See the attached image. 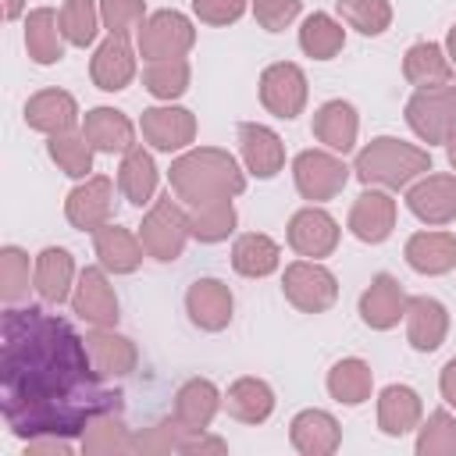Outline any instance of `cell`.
<instances>
[{"label": "cell", "instance_id": "13", "mask_svg": "<svg viewBox=\"0 0 456 456\" xmlns=\"http://www.w3.org/2000/svg\"><path fill=\"white\" fill-rule=\"evenodd\" d=\"M406 207L424 224L456 221V178L452 175H424L417 185H410Z\"/></svg>", "mask_w": 456, "mask_h": 456}, {"label": "cell", "instance_id": "17", "mask_svg": "<svg viewBox=\"0 0 456 456\" xmlns=\"http://www.w3.org/2000/svg\"><path fill=\"white\" fill-rule=\"evenodd\" d=\"M239 153L249 175L256 178H274L285 164V146L278 139L274 128L260 125V121H242L239 125Z\"/></svg>", "mask_w": 456, "mask_h": 456}, {"label": "cell", "instance_id": "39", "mask_svg": "<svg viewBox=\"0 0 456 456\" xmlns=\"http://www.w3.org/2000/svg\"><path fill=\"white\" fill-rule=\"evenodd\" d=\"M189 228H192V239H200V242L228 239L235 232V207H232V200H214V203L189 207Z\"/></svg>", "mask_w": 456, "mask_h": 456}, {"label": "cell", "instance_id": "11", "mask_svg": "<svg viewBox=\"0 0 456 456\" xmlns=\"http://www.w3.org/2000/svg\"><path fill=\"white\" fill-rule=\"evenodd\" d=\"M289 246L306 256V260H321V256H331L335 246H338V224L328 210L321 207H303L292 214L289 221Z\"/></svg>", "mask_w": 456, "mask_h": 456}, {"label": "cell", "instance_id": "21", "mask_svg": "<svg viewBox=\"0 0 456 456\" xmlns=\"http://www.w3.org/2000/svg\"><path fill=\"white\" fill-rule=\"evenodd\" d=\"M89 75H93L96 89H103V93H118V89H125V86L135 78V53H132L128 39H121V36H107V39L96 46V53H93Z\"/></svg>", "mask_w": 456, "mask_h": 456}, {"label": "cell", "instance_id": "23", "mask_svg": "<svg viewBox=\"0 0 456 456\" xmlns=\"http://www.w3.org/2000/svg\"><path fill=\"white\" fill-rule=\"evenodd\" d=\"M93 249L100 256V267L114 274H132L142 264V239H135L128 228L110 221L93 232Z\"/></svg>", "mask_w": 456, "mask_h": 456}, {"label": "cell", "instance_id": "4", "mask_svg": "<svg viewBox=\"0 0 456 456\" xmlns=\"http://www.w3.org/2000/svg\"><path fill=\"white\" fill-rule=\"evenodd\" d=\"M406 125L424 142H449L456 135V82L417 89L406 100Z\"/></svg>", "mask_w": 456, "mask_h": 456}, {"label": "cell", "instance_id": "19", "mask_svg": "<svg viewBox=\"0 0 456 456\" xmlns=\"http://www.w3.org/2000/svg\"><path fill=\"white\" fill-rule=\"evenodd\" d=\"M449 335V310L435 296H410L406 303V338L417 353H435Z\"/></svg>", "mask_w": 456, "mask_h": 456}, {"label": "cell", "instance_id": "48", "mask_svg": "<svg viewBox=\"0 0 456 456\" xmlns=\"http://www.w3.org/2000/svg\"><path fill=\"white\" fill-rule=\"evenodd\" d=\"M253 14H256L260 28H267V32H281L285 25L296 21V14H299V0H253Z\"/></svg>", "mask_w": 456, "mask_h": 456}, {"label": "cell", "instance_id": "47", "mask_svg": "<svg viewBox=\"0 0 456 456\" xmlns=\"http://www.w3.org/2000/svg\"><path fill=\"white\" fill-rule=\"evenodd\" d=\"M100 21L110 36L128 39L132 32L142 28L146 7H142V0H100Z\"/></svg>", "mask_w": 456, "mask_h": 456}, {"label": "cell", "instance_id": "54", "mask_svg": "<svg viewBox=\"0 0 456 456\" xmlns=\"http://www.w3.org/2000/svg\"><path fill=\"white\" fill-rule=\"evenodd\" d=\"M445 53H449V61L456 64V25H452L449 36H445Z\"/></svg>", "mask_w": 456, "mask_h": 456}, {"label": "cell", "instance_id": "9", "mask_svg": "<svg viewBox=\"0 0 456 456\" xmlns=\"http://www.w3.org/2000/svg\"><path fill=\"white\" fill-rule=\"evenodd\" d=\"M260 103L274 118H296L306 107V75L292 61L267 64L260 75Z\"/></svg>", "mask_w": 456, "mask_h": 456}, {"label": "cell", "instance_id": "46", "mask_svg": "<svg viewBox=\"0 0 456 456\" xmlns=\"http://www.w3.org/2000/svg\"><path fill=\"white\" fill-rule=\"evenodd\" d=\"M189 431L178 420H160L139 435H132V452L139 456H164V452H182V438Z\"/></svg>", "mask_w": 456, "mask_h": 456}, {"label": "cell", "instance_id": "5", "mask_svg": "<svg viewBox=\"0 0 456 456\" xmlns=\"http://www.w3.org/2000/svg\"><path fill=\"white\" fill-rule=\"evenodd\" d=\"M192 228H189V214L171 200V196H160L150 214L142 217L139 224V239H142V249L153 256V260H178L185 242H189Z\"/></svg>", "mask_w": 456, "mask_h": 456}, {"label": "cell", "instance_id": "2", "mask_svg": "<svg viewBox=\"0 0 456 456\" xmlns=\"http://www.w3.org/2000/svg\"><path fill=\"white\" fill-rule=\"evenodd\" d=\"M167 175H171L175 196L189 207L232 200L246 189V175L239 171L235 157L228 150H217V146H200V150L182 153Z\"/></svg>", "mask_w": 456, "mask_h": 456}, {"label": "cell", "instance_id": "41", "mask_svg": "<svg viewBox=\"0 0 456 456\" xmlns=\"http://www.w3.org/2000/svg\"><path fill=\"white\" fill-rule=\"evenodd\" d=\"M142 86L157 100H178L189 89V61L171 57V61H150L142 71Z\"/></svg>", "mask_w": 456, "mask_h": 456}, {"label": "cell", "instance_id": "10", "mask_svg": "<svg viewBox=\"0 0 456 456\" xmlns=\"http://www.w3.org/2000/svg\"><path fill=\"white\" fill-rule=\"evenodd\" d=\"M110 210H114V182L107 175H89L64 200V217L82 232H96L100 224H107Z\"/></svg>", "mask_w": 456, "mask_h": 456}, {"label": "cell", "instance_id": "25", "mask_svg": "<svg viewBox=\"0 0 456 456\" xmlns=\"http://www.w3.org/2000/svg\"><path fill=\"white\" fill-rule=\"evenodd\" d=\"M356 132H360V118L353 110V103L346 100H328L314 110V135L317 142H324L335 153H349L356 146Z\"/></svg>", "mask_w": 456, "mask_h": 456}, {"label": "cell", "instance_id": "50", "mask_svg": "<svg viewBox=\"0 0 456 456\" xmlns=\"http://www.w3.org/2000/svg\"><path fill=\"white\" fill-rule=\"evenodd\" d=\"M28 456H71V442L64 435H36L25 442Z\"/></svg>", "mask_w": 456, "mask_h": 456}, {"label": "cell", "instance_id": "3", "mask_svg": "<svg viewBox=\"0 0 456 456\" xmlns=\"http://www.w3.org/2000/svg\"><path fill=\"white\" fill-rule=\"evenodd\" d=\"M356 178L374 189H403L410 185L417 175H428L431 171V153L413 146V142H403V139H392V135H378L370 139L360 153H356V164H353Z\"/></svg>", "mask_w": 456, "mask_h": 456}, {"label": "cell", "instance_id": "16", "mask_svg": "<svg viewBox=\"0 0 456 456\" xmlns=\"http://www.w3.org/2000/svg\"><path fill=\"white\" fill-rule=\"evenodd\" d=\"M406 303H410V296L403 292V285L392 274H374V281L360 296V317L367 328L388 331L406 317Z\"/></svg>", "mask_w": 456, "mask_h": 456}, {"label": "cell", "instance_id": "43", "mask_svg": "<svg viewBox=\"0 0 456 456\" xmlns=\"http://www.w3.org/2000/svg\"><path fill=\"white\" fill-rule=\"evenodd\" d=\"M100 28L96 0H64L61 4V32L71 46H89Z\"/></svg>", "mask_w": 456, "mask_h": 456}, {"label": "cell", "instance_id": "27", "mask_svg": "<svg viewBox=\"0 0 456 456\" xmlns=\"http://www.w3.org/2000/svg\"><path fill=\"white\" fill-rule=\"evenodd\" d=\"M221 406V392L214 381L207 378H192L178 388L175 395V420L185 428V431H207L214 413Z\"/></svg>", "mask_w": 456, "mask_h": 456}, {"label": "cell", "instance_id": "14", "mask_svg": "<svg viewBox=\"0 0 456 456\" xmlns=\"http://www.w3.org/2000/svg\"><path fill=\"white\" fill-rule=\"evenodd\" d=\"M139 128H142V139L160 153L185 150L196 139V118L185 107H150L142 110Z\"/></svg>", "mask_w": 456, "mask_h": 456}, {"label": "cell", "instance_id": "34", "mask_svg": "<svg viewBox=\"0 0 456 456\" xmlns=\"http://www.w3.org/2000/svg\"><path fill=\"white\" fill-rule=\"evenodd\" d=\"M118 189L125 192L128 203L142 207L153 200L157 192V167H153V157L142 150V146H132L121 153V167H118Z\"/></svg>", "mask_w": 456, "mask_h": 456}, {"label": "cell", "instance_id": "38", "mask_svg": "<svg viewBox=\"0 0 456 456\" xmlns=\"http://www.w3.org/2000/svg\"><path fill=\"white\" fill-rule=\"evenodd\" d=\"M299 46H303V53L306 57H314V61H331L342 46H346V28L331 18V14H310L306 21H303V28H299Z\"/></svg>", "mask_w": 456, "mask_h": 456}, {"label": "cell", "instance_id": "6", "mask_svg": "<svg viewBox=\"0 0 456 456\" xmlns=\"http://www.w3.org/2000/svg\"><path fill=\"white\" fill-rule=\"evenodd\" d=\"M281 292H285V299L296 310H303V314H324L338 299V281L317 260H296L281 274Z\"/></svg>", "mask_w": 456, "mask_h": 456}, {"label": "cell", "instance_id": "45", "mask_svg": "<svg viewBox=\"0 0 456 456\" xmlns=\"http://www.w3.org/2000/svg\"><path fill=\"white\" fill-rule=\"evenodd\" d=\"M25 296H28V253L18 246H4L0 249V299L14 306Z\"/></svg>", "mask_w": 456, "mask_h": 456}, {"label": "cell", "instance_id": "26", "mask_svg": "<svg viewBox=\"0 0 456 456\" xmlns=\"http://www.w3.org/2000/svg\"><path fill=\"white\" fill-rule=\"evenodd\" d=\"M86 346H89V356H93V363L103 378H125L139 363V353H135L132 338L118 335L114 328H93L86 335Z\"/></svg>", "mask_w": 456, "mask_h": 456}, {"label": "cell", "instance_id": "29", "mask_svg": "<svg viewBox=\"0 0 456 456\" xmlns=\"http://www.w3.org/2000/svg\"><path fill=\"white\" fill-rule=\"evenodd\" d=\"M25 50L36 64H57L64 57L61 14L53 7H36L25 18Z\"/></svg>", "mask_w": 456, "mask_h": 456}, {"label": "cell", "instance_id": "33", "mask_svg": "<svg viewBox=\"0 0 456 456\" xmlns=\"http://www.w3.org/2000/svg\"><path fill=\"white\" fill-rule=\"evenodd\" d=\"M403 75L417 89L445 86V82H452V61L438 43H413L403 57Z\"/></svg>", "mask_w": 456, "mask_h": 456}, {"label": "cell", "instance_id": "30", "mask_svg": "<svg viewBox=\"0 0 456 456\" xmlns=\"http://www.w3.org/2000/svg\"><path fill=\"white\" fill-rule=\"evenodd\" d=\"M75 281V260L68 249L61 246H46L36 256V271H32V289L46 299V303H64Z\"/></svg>", "mask_w": 456, "mask_h": 456}, {"label": "cell", "instance_id": "32", "mask_svg": "<svg viewBox=\"0 0 456 456\" xmlns=\"http://www.w3.org/2000/svg\"><path fill=\"white\" fill-rule=\"evenodd\" d=\"M420 395L410 388V385H388L381 395H378V428L385 435H406L420 424Z\"/></svg>", "mask_w": 456, "mask_h": 456}, {"label": "cell", "instance_id": "36", "mask_svg": "<svg viewBox=\"0 0 456 456\" xmlns=\"http://www.w3.org/2000/svg\"><path fill=\"white\" fill-rule=\"evenodd\" d=\"M82 452L86 456H121V452H132V431L125 428L121 410L100 413L82 431Z\"/></svg>", "mask_w": 456, "mask_h": 456}, {"label": "cell", "instance_id": "51", "mask_svg": "<svg viewBox=\"0 0 456 456\" xmlns=\"http://www.w3.org/2000/svg\"><path fill=\"white\" fill-rule=\"evenodd\" d=\"M182 452H228V445L207 431H189L182 438Z\"/></svg>", "mask_w": 456, "mask_h": 456}, {"label": "cell", "instance_id": "20", "mask_svg": "<svg viewBox=\"0 0 456 456\" xmlns=\"http://www.w3.org/2000/svg\"><path fill=\"white\" fill-rule=\"evenodd\" d=\"M292 449L303 456H331L342 442V428L328 410H303L289 424Z\"/></svg>", "mask_w": 456, "mask_h": 456}, {"label": "cell", "instance_id": "42", "mask_svg": "<svg viewBox=\"0 0 456 456\" xmlns=\"http://www.w3.org/2000/svg\"><path fill=\"white\" fill-rule=\"evenodd\" d=\"M417 456H456V417L449 410L428 413L417 431Z\"/></svg>", "mask_w": 456, "mask_h": 456}, {"label": "cell", "instance_id": "15", "mask_svg": "<svg viewBox=\"0 0 456 456\" xmlns=\"http://www.w3.org/2000/svg\"><path fill=\"white\" fill-rule=\"evenodd\" d=\"M232 289L217 278H196L185 292V310H189V321L203 331H221L228 328L232 321Z\"/></svg>", "mask_w": 456, "mask_h": 456}, {"label": "cell", "instance_id": "31", "mask_svg": "<svg viewBox=\"0 0 456 456\" xmlns=\"http://www.w3.org/2000/svg\"><path fill=\"white\" fill-rule=\"evenodd\" d=\"M224 406L242 424H264L274 413V392L260 378H239L224 392Z\"/></svg>", "mask_w": 456, "mask_h": 456}, {"label": "cell", "instance_id": "49", "mask_svg": "<svg viewBox=\"0 0 456 456\" xmlns=\"http://www.w3.org/2000/svg\"><path fill=\"white\" fill-rule=\"evenodd\" d=\"M192 11L207 25H232L242 18L246 0H192Z\"/></svg>", "mask_w": 456, "mask_h": 456}, {"label": "cell", "instance_id": "18", "mask_svg": "<svg viewBox=\"0 0 456 456\" xmlns=\"http://www.w3.org/2000/svg\"><path fill=\"white\" fill-rule=\"evenodd\" d=\"M395 228V200L381 189H367L356 196L353 210H349V232L360 242H385Z\"/></svg>", "mask_w": 456, "mask_h": 456}, {"label": "cell", "instance_id": "28", "mask_svg": "<svg viewBox=\"0 0 456 456\" xmlns=\"http://www.w3.org/2000/svg\"><path fill=\"white\" fill-rule=\"evenodd\" d=\"M406 264L417 274H445L456 267V235L452 232H417L406 239Z\"/></svg>", "mask_w": 456, "mask_h": 456}, {"label": "cell", "instance_id": "53", "mask_svg": "<svg viewBox=\"0 0 456 456\" xmlns=\"http://www.w3.org/2000/svg\"><path fill=\"white\" fill-rule=\"evenodd\" d=\"M21 11H25V0H4V18L7 21H14Z\"/></svg>", "mask_w": 456, "mask_h": 456}, {"label": "cell", "instance_id": "7", "mask_svg": "<svg viewBox=\"0 0 456 456\" xmlns=\"http://www.w3.org/2000/svg\"><path fill=\"white\" fill-rule=\"evenodd\" d=\"M135 39H139V53L146 61H171V57H185L192 50L196 28L182 11H157L142 21Z\"/></svg>", "mask_w": 456, "mask_h": 456}, {"label": "cell", "instance_id": "24", "mask_svg": "<svg viewBox=\"0 0 456 456\" xmlns=\"http://www.w3.org/2000/svg\"><path fill=\"white\" fill-rule=\"evenodd\" d=\"M82 135L96 153H125L135 146V128L132 121L114 110V107H93L82 121Z\"/></svg>", "mask_w": 456, "mask_h": 456}, {"label": "cell", "instance_id": "1", "mask_svg": "<svg viewBox=\"0 0 456 456\" xmlns=\"http://www.w3.org/2000/svg\"><path fill=\"white\" fill-rule=\"evenodd\" d=\"M0 410L18 438L82 435L100 413L121 410V392L103 385L86 338L39 306L0 317Z\"/></svg>", "mask_w": 456, "mask_h": 456}, {"label": "cell", "instance_id": "12", "mask_svg": "<svg viewBox=\"0 0 456 456\" xmlns=\"http://www.w3.org/2000/svg\"><path fill=\"white\" fill-rule=\"evenodd\" d=\"M71 306L93 328H114L118 324V296H114V285L107 281L103 267H86L78 274Z\"/></svg>", "mask_w": 456, "mask_h": 456}, {"label": "cell", "instance_id": "52", "mask_svg": "<svg viewBox=\"0 0 456 456\" xmlns=\"http://www.w3.org/2000/svg\"><path fill=\"white\" fill-rule=\"evenodd\" d=\"M438 388H442V399H445L449 406H456V356L442 367V374H438Z\"/></svg>", "mask_w": 456, "mask_h": 456}, {"label": "cell", "instance_id": "44", "mask_svg": "<svg viewBox=\"0 0 456 456\" xmlns=\"http://www.w3.org/2000/svg\"><path fill=\"white\" fill-rule=\"evenodd\" d=\"M342 21L363 36H381L392 25V7L388 0H338L335 4Z\"/></svg>", "mask_w": 456, "mask_h": 456}, {"label": "cell", "instance_id": "22", "mask_svg": "<svg viewBox=\"0 0 456 456\" xmlns=\"http://www.w3.org/2000/svg\"><path fill=\"white\" fill-rule=\"evenodd\" d=\"M75 121H78V103L64 89H43L25 103V125L36 132L61 135V132H71Z\"/></svg>", "mask_w": 456, "mask_h": 456}, {"label": "cell", "instance_id": "8", "mask_svg": "<svg viewBox=\"0 0 456 456\" xmlns=\"http://www.w3.org/2000/svg\"><path fill=\"white\" fill-rule=\"evenodd\" d=\"M292 178H296V189L303 200L321 203V200H331L346 189L349 167L328 150H303L292 160Z\"/></svg>", "mask_w": 456, "mask_h": 456}, {"label": "cell", "instance_id": "55", "mask_svg": "<svg viewBox=\"0 0 456 456\" xmlns=\"http://www.w3.org/2000/svg\"><path fill=\"white\" fill-rule=\"evenodd\" d=\"M449 164H452V167H456V135H452V139H449Z\"/></svg>", "mask_w": 456, "mask_h": 456}, {"label": "cell", "instance_id": "35", "mask_svg": "<svg viewBox=\"0 0 456 456\" xmlns=\"http://www.w3.org/2000/svg\"><path fill=\"white\" fill-rule=\"evenodd\" d=\"M278 260H281V249L264 232H246L232 246V267L246 278H267L278 267Z\"/></svg>", "mask_w": 456, "mask_h": 456}, {"label": "cell", "instance_id": "37", "mask_svg": "<svg viewBox=\"0 0 456 456\" xmlns=\"http://www.w3.org/2000/svg\"><path fill=\"white\" fill-rule=\"evenodd\" d=\"M370 388H374V374H370V367H367L363 360H356V356H346V360H338V363L328 370V392H331V399H338V403H346V406L367 403V399H370Z\"/></svg>", "mask_w": 456, "mask_h": 456}, {"label": "cell", "instance_id": "40", "mask_svg": "<svg viewBox=\"0 0 456 456\" xmlns=\"http://www.w3.org/2000/svg\"><path fill=\"white\" fill-rule=\"evenodd\" d=\"M46 150H50V160H53L64 175H71V178H89V171H93V146H89L86 135H75V132L50 135Z\"/></svg>", "mask_w": 456, "mask_h": 456}]
</instances>
